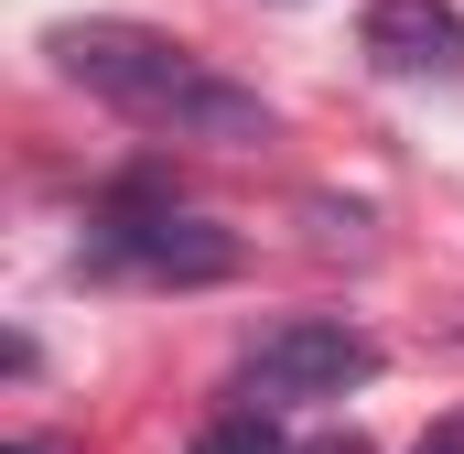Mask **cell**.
Masks as SVG:
<instances>
[{"label":"cell","mask_w":464,"mask_h":454,"mask_svg":"<svg viewBox=\"0 0 464 454\" xmlns=\"http://www.w3.org/2000/svg\"><path fill=\"white\" fill-rule=\"evenodd\" d=\"M54 65H65L87 98H109L119 119H140L151 141L259 152V141L281 130L259 87L217 76L206 54H184V44H173V33H151V22H65V33H54Z\"/></svg>","instance_id":"obj_1"},{"label":"cell","mask_w":464,"mask_h":454,"mask_svg":"<svg viewBox=\"0 0 464 454\" xmlns=\"http://www.w3.org/2000/svg\"><path fill=\"white\" fill-rule=\"evenodd\" d=\"M87 271H109V281H227L237 238L217 217H195V206H173V195L119 184L87 217Z\"/></svg>","instance_id":"obj_2"},{"label":"cell","mask_w":464,"mask_h":454,"mask_svg":"<svg viewBox=\"0 0 464 454\" xmlns=\"http://www.w3.org/2000/svg\"><path fill=\"white\" fill-rule=\"evenodd\" d=\"M378 379V346L335 325V314H303V325H281V336H259V357L237 368V400L248 411H314V400H346Z\"/></svg>","instance_id":"obj_3"},{"label":"cell","mask_w":464,"mask_h":454,"mask_svg":"<svg viewBox=\"0 0 464 454\" xmlns=\"http://www.w3.org/2000/svg\"><path fill=\"white\" fill-rule=\"evenodd\" d=\"M367 65L378 76H464L454 0H367Z\"/></svg>","instance_id":"obj_4"},{"label":"cell","mask_w":464,"mask_h":454,"mask_svg":"<svg viewBox=\"0 0 464 454\" xmlns=\"http://www.w3.org/2000/svg\"><path fill=\"white\" fill-rule=\"evenodd\" d=\"M195 454H292V444L270 433V411H248V400H237L227 422H206V433H195Z\"/></svg>","instance_id":"obj_5"},{"label":"cell","mask_w":464,"mask_h":454,"mask_svg":"<svg viewBox=\"0 0 464 454\" xmlns=\"http://www.w3.org/2000/svg\"><path fill=\"white\" fill-rule=\"evenodd\" d=\"M411 454H464V411H454V422H432V433H421Z\"/></svg>","instance_id":"obj_6"},{"label":"cell","mask_w":464,"mask_h":454,"mask_svg":"<svg viewBox=\"0 0 464 454\" xmlns=\"http://www.w3.org/2000/svg\"><path fill=\"white\" fill-rule=\"evenodd\" d=\"M303 454H367V444H356V433H324V444H303Z\"/></svg>","instance_id":"obj_7"},{"label":"cell","mask_w":464,"mask_h":454,"mask_svg":"<svg viewBox=\"0 0 464 454\" xmlns=\"http://www.w3.org/2000/svg\"><path fill=\"white\" fill-rule=\"evenodd\" d=\"M11 454H44V444H11Z\"/></svg>","instance_id":"obj_8"}]
</instances>
